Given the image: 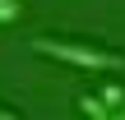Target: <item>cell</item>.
Masks as SVG:
<instances>
[{
	"mask_svg": "<svg viewBox=\"0 0 125 120\" xmlns=\"http://www.w3.org/2000/svg\"><path fill=\"white\" fill-rule=\"evenodd\" d=\"M93 97H97L107 111H116V106L125 102V88H121V83H102V92H93Z\"/></svg>",
	"mask_w": 125,
	"mask_h": 120,
	"instance_id": "7a4b0ae2",
	"label": "cell"
},
{
	"mask_svg": "<svg viewBox=\"0 0 125 120\" xmlns=\"http://www.w3.org/2000/svg\"><path fill=\"white\" fill-rule=\"evenodd\" d=\"M19 14H23V5H19V0H0V23H14Z\"/></svg>",
	"mask_w": 125,
	"mask_h": 120,
	"instance_id": "3957f363",
	"label": "cell"
},
{
	"mask_svg": "<svg viewBox=\"0 0 125 120\" xmlns=\"http://www.w3.org/2000/svg\"><path fill=\"white\" fill-rule=\"evenodd\" d=\"M28 46L37 55H46V60H60V65H74V69H88V74H121L125 69L121 51H111L102 42H83V37H51V32H42Z\"/></svg>",
	"mask_w": 125,
	"mask_h": 120,
	"instance_id": "6da1fadb",
	"label": "cell"
},
{
	"mask_svg": "<svg viewBox=\"0 0 125 120\" xmlns=\"http://www.w3.org/2000/svg\"><path fill=\"white\" fill-rule=\"evenodd\" d=\"M0 120H23V116H19L14 106H5V102H0Z\"/></svg>",
	"mask_w": 125,
	"mask_h": 120,
	"instance_id": "277c9868",
	"label": "cell"
},
{
	"mask_svg": "<svg viewBox=\"0 0 125 120\" xmlns=\"http://www.w3.org/2000/svg\"><path fill=\"white\" fill-rule=\"evenodd\" d=\"M116 116H121V120H125V102H121V106H116Z\"/></svg>",
	"mask_w": 125,
	"mask_h": 120,
	"instance_id": "5b68a950",
	"label": "cell"
}]
</instances>
